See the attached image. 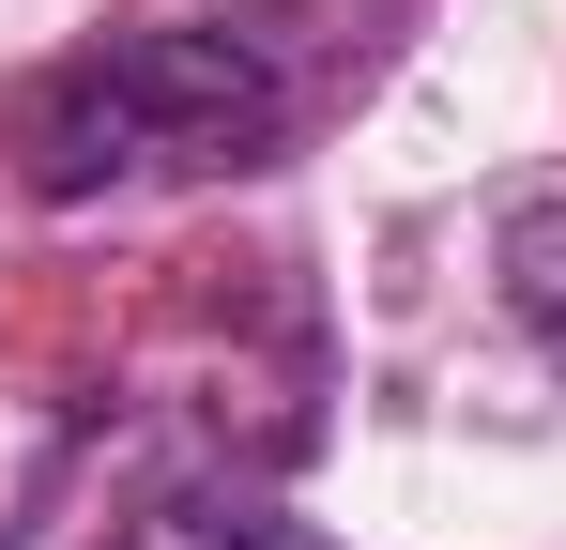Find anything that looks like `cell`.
<instances>
[{
    "instance_id": "6da1fadb",
    "label": "cell",
    "mask_w": 566,
    "mask_h": 550,
    "mask_svg": "<svg viewBox=\"0 0 566 550\" xmlns=\"http://www.w3.org/2000/svg\"><path fill=\"white\" fill-rule=\"evenodd\" d=\"M291 123V77L261 31L230 15H154V31H93L15 92L0 154L46 214L77 199H138V183H199V169H261Z\"/></svg>"
},
{
    "instance_id": "3957f363",
    "label": "cell",
    "mask_w": 566,
    "mask_h": 550,
    "mask_svg": "<svg viewBox=\"0 0 566 550\" xmlns=\"http://www.w3.org/2000/svg\"><path fill=\"white\" fill-rule=\"evenodd\" d=\"M154 550H337V536H306V520H276V505H185Z\"/></svg>"
},
{
    "instance_id": "7a4b0ae2",
    "label": "cell",
    "mask_w": 566,
    "mask_h": 550,
    "mask_svg": "<svg viewBox=\"0 0 566 550\" xmlns=\"http://www.w3.org/2000/svg\"><path fill=\"white\" fill-rule=\"evenodd\" d=\"M490 275H505V321L566 367V183L536 199H505V230H490Z\"/></svg>"
}]
</instances>
